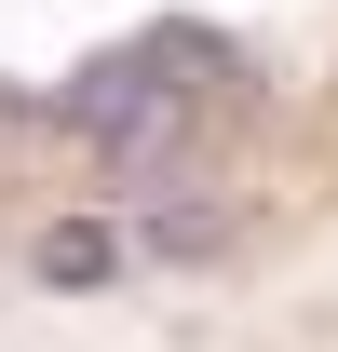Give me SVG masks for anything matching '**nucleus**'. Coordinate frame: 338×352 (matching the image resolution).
<instances>
[{
	"mask_svg": "<svg viewBox=\"0 0 338 352\" xmlns=\"http://www.w3.org/2000/svg\"><path fill=\"white\" fill-rule=\"evenodd\" d=\"M109 258H122V230H109V217H54V230H41V285H95Z\"/></svg>",
	"mask_w": 338,
	"mask_h": 352,
	"instance_id": "f257e3e1",
	"label": "nucleus"
}]
</instances>
